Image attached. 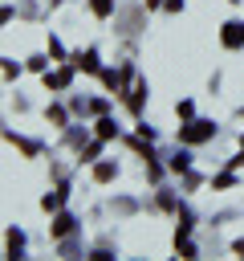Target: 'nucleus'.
<instances>
[{
    "label": "nucleus",
    "mask_w": 244,
    "mask_h": 261,
    "mask_svg": "<svg viewBox=\"0 0 244 261\" xmlns=\"http://www.w3.org/2000/svg\"><path fill=\"white\" fill-rule=\"evenodd\" d=\"M69 228H73V220H69V216H61V220H57V224H53V232H57V237H65V232H69Z\"/></svg>",
    "instance_id": "3"
},
{
    "label": "nucleus",
    "mask_w": 244,
    "mask_h": 261,
    "mask_svg": "<svg viewBox=\"0 0 244 261\" xmlns=\"http://www.w3.org/2000/svg\"><path fill=\"white\" fill-rule=\"evenodd\" d=\"M207 130H211V126H207V122H195V126H191V130H183V139H187V143H195V139H203V135H207Z\"/></svg>",
    "instance_id": "2"
},
{
    "label": "nucleus",
    "mask_w": 244,
    "mask_h": 261,
    "mask_svg": "<svg viewBox=\"0 0 244 261\" xmlns=\"http://www.w3.org/2000/svg\"><path fill=\"white\" fill-rule=\"evenodd\" d=\"M240 41H244V29H240V24H224V45H232V49H236Z\"/></svg>",
    "instance_id": "1"
}]
</instances>
